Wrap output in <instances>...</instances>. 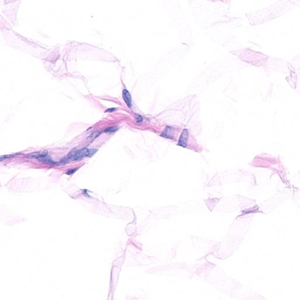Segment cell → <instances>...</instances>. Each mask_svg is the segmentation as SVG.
Segmentation results:
<instances>
[{
  "instance_id": "cell-1",
  "label": "cell",
  "mask_w": 300,
  "mask_h": 300,
  "mask_svg": "<svg viewBox=\"0 0 300 300\" xmlns=\"http://www.w3.org/2000/svg\"><path fill=\"white\" fill-rule=\"evenodd\" d=\"M174 134V128L170 126H167L165 130L162 132L161 136L168 139H173Z\"/></svg>"
},
{
  "instance_id": "cell-2",
  "label": "cell",
  "mask_w": 300,
  "mask_h": 300,
  "mask_svg": "<svg viewBox=\"0 0 300 300\" xmlns=\"http://www.w3.org/2000/svg\"><path fill=\"white\" fill-rule=\"evenodd\" d=\"M188 137V131L187 129H184L182 132L178 145L183 147H186Z\"/></svg>"
},
{
  "instance_id": "cell-3",
  "label": "cell",
  "mask_w": 300,
  "mask_h": 300,
  "mask_svg": "<svg viewBox=\"0 0 300 300\" xmlns=\"http://www.w3.org/2000/svg\"><path fill=\"white\" fill-rule=\"evenodd\" d=\"M88 151V148H86V147L83 148H81V150H77L76 155L74 156L73 161H80V160H82L85 156H86Z\"/></svg>"
},
{
  "instance_id": "cell-4",
  "label": "cell",
  "mask_w": 300,
  "mask_h": 300,
  "mask_svg": "<svg viewBox=\"0 0 300 300\" xmlns=\"http://www.w3.org/2000/svg\"><path fill=\"white\" fill-rule=\"evenodd\" d=\"M48 155V152L47 151H44L41 152H31L30 154H28L26 155L27 158H35L38 159V160H40L42 158H44V156Z\"/></svg>"
},
{
  "instance_id": "cell-5",
  "label": "cell",
  "mask_w": 300,
  "mask_h": 300,
  "mask_svg": "<svg viewBox=\"0 0 300 300\" xmlns=\"http://www.w3.org/2000/svg\"><path fill=\"white\" fill-rule=\"evenodd\" d=\"M123 99L124 100L126 105L128 107H131L132 106V100H131V94L130 92L127 90L124 89L123 91Z\"/></svg>"
},
{
  "instance_id": "cell-6",
  "label": "cell",
  "mask_w": 300,
  "mask_h": 300,
  "mask_svg": "<svg viewBox=\"0 0 300 300\" xmlns=\"http://www.w3.org/2000/svg\"><path fill=\"white\" fill-rule=\"evenodd\" d=\"M39 161L40 162H41V163H44V164H48V165H52V166L57 165V163H56V162H55L54 161H53L52 159L50 158V156H49L48 155L44 156V158H41L40 160H39Z\"/></svg>"
},
{
  "instance_id": "cell-7",
  "label": "cell",
  "mask_w": 300,
  "mask_h": 300,
  "mask_svg": "<svg viewBox=\"0 0 300 300\" xmlns=\"http://www.w3.org/2000/svg\"><path fill=\"white\" fill-rule=\"evenodd\" d=\"M100 135V132L99 131H94L93 132H92L88 138H87V140H90V142H92L94 140H95L96 138L98 136H99Z\"/></svg>"
},
{
  "instance_id": "cell-8",
  "label": "cell",
  "mask_w": 300,
  "mask_h": 300,
  "mask_svg": "<svg viewBox=\"0 0 300 300\" xmlns=\"http://www.w3.org/2000/svg\"><path fill=\"white\" fill-rule=\"evenodd\" d=\"M118 129H119V127L117 125H114V126H112V127L107 128L105 130V132H107V133H112V132H114L117 131Z\"/></svg>"
},
{
  "instance_id": "cell-9",
  "label": "cell",
  "mask_w": 300,
  "mask_h": 300,
  "mask_svg": "<svg viewBox=\"0 0 300 300\" xmlns=\"http://www.w3.org/2000/svg\"><path fill=\"white\" fill-rule=\"evenodd\" d=\"M98 150L97 149H96V148H92V149H88V152H87V155H86V157H89V158H91L92 156H93L97 152Z\"/></svg>"
},
{
  "instance_id": "cell-10",
  "label": "cell",
  "mask_w": 300,
  "mask_h": 300,
  "mask_svg": "<svg viewBox=\"0 0 300 300\" xmlns=\"http://www.w3.org/2000/svg\"><path fill=\"white\" fill-rule=\"evenodd\" d=\"M16 154H10V155H5V156H0V162L6 160V159H8V158H12L13 156H15Z\"/></svg>"
},
{
  "instance_id": "cell-11",
  "label": "cell",
  "mask_w": 300,
  "mask_h": 300,
  "mask_svg": "<svg viewBox=\"0 0 300 300\" xmlns=\"http://www.w3.org/2000/svg\"><path fill=\"white\" fill-rule=\"evenodd\" d=\"M134 116H135V120H136V122H137V123H141V122L143 121V117H142V116H141L138 115V114H136Z\"/></svg>"
},
{
  "instance_id": "cell-12",
  "label": "cell",
  "mask_w": 300,
  "mask_h": 300,
  "mask_svg": "<svg viewBox=\"0 0 300 300\" xmlns=\"http://www.w3.org/2000/svg\"><path fill=\"white\" fill-rule=\"evenodd\" d=\"M77 169H78V168H76L70 169H69V170H68V171L66 172V174L69 175H72V174H73L75 172H76V171Z\"/></svg>"
},
{
  "instance_id": "cell-13",
  "label": "cell",
  "mask_w": 300,
  "mask_h": 300,
  "mask_svg": "<svg viewBox=\"0 0 300 300\" xmlns=\"http://www.w3.org/2000/svg\"><path fill=\"white\" fill-rule=\"evenodd\" d=\"M117 110L116 108H111V109H109L106 110L105 111V112H115L116 110Z\"/></svg>"
}]
</instances>
